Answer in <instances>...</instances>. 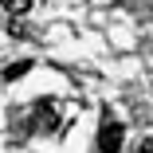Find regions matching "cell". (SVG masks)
I'll list each match as a JSON object with an SVG mask.
<instances>
[{
  "label": "cell",
  "instance_id": "cell-1",
  "mask_svg": "<svg viewBox=\"0 0 153 153\" xmlns=\"http://www.w3.org/2000/svg\"><path fill=\"white\" fill-rule=\"evenodd\" d=\"M122 122L110 114V110H102V126H98V153H118L122 149Z\"/></svg>",
  "mask_w": 153,
  "mask_h": 153
},
{
  "label": "cell",
  "instance_id": "cell-2",
  "mask_svg": "<svg viewBox=\"0 0 153 153\" xmlns=\"http://www.w3.org/2000/svg\"><path fill=\"white\" fill-rule=\"evenodd\" d=\"M59 102H39L36 106V118H32V130H39V134H55L59 130Z\"/></svg>",
  "mask_w": 153,
  "mask_h": 153
},
{
  "label": "cell",
  "instance_id": "cell-3",
  "mask_svg": "<svg viewBox=\"0 0 153 153\" xmlns=\"http://www.w3.org/2000/svg\"><path fill=\"white\" fill-rule=\"evenodd\" d=\"M32 71V59H16V63H8V71H4V79L12 82V79H20V75H27Z\"/></svg>",
  "mask_w": 153,
  "mask_h": 153
},
{
  "label": "cell",
  "instance_id": "cell-4",
  "mask_svg": "<svg viewBox=\"0 0 153 153\" xmlns=\"http://www.w3.org/2000/svg\"><path fill=\"white\" fill-rule=\"evenodd\" d=\"M27 8H32V0H4V12L8 16H24Z\"/></svg>",
  "mask_w": 153,
  "mask_h": 153
},
{
  "label": "cell",
  "instance_id": "cell-5",
  "mask_svg": "<svg viewBox=\"0 0 153 153\" xmlns=\"http://www.w3.org/2000/svg\"><path fill=\"white\" fill-rule=\"evenodd\" d=\"M137 149H141V153H153V137H145V141H141Z\"/></svg>",
  "mask_w": 153,
  "mask_h": 153
}]
</instances>
